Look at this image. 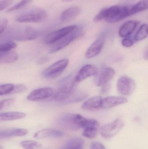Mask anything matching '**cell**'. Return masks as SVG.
Instances as JSON below:
<instances>
[{
  "instance_id": "obj_1",
  "label": "cell",
  "mask_w": 148,
  "mask_h": 149,
  "mask_svg": "<svg viewBox=\"0 0 148 149\" xmlns=\"http://www.w3.org/2000/svg\"><path fill=\"white\" fill-rule=\"evenodd\" d=\"M76 82L71 75L63 79L60 82L59 87L55 92L53 98L57 102H65L75 93Z\"/></svg>"
},
{
  "instance_id": "obj_2",
  "label": "cell",
  "mask_w": 148,
  "mask_h": 149,
  "mask_svg": "<svg viewBox=\"0 0 148 149\" xmlns=\"http://www.w3.org/2000/svg\"><path fill=\"white\" fill-rule=\"evenodd\" d=\"M132 5L126 6L115 5L107 8V15L105 20L110 23H114L123 20L132 15Z\"/></svg>"
},
{
  "instance_id": "obj_3",
  "label": "cell",
  "mask_w": 148,
  "mask_h": 149,
  "mask_svg": "<svg viewBox=\"0 0 148 149\" xmlns=\"http://www.w3.org/2000/svg\"><path fill=\"white\" fill-rule=\"evenodd\" d=\"M83 34V29L81 27L76 26L75 29L61 39L52 44L49 49V53L53 54L63 49L68 45L71 42L81 36Z\"/></svg>"
},
{
  "instance_id": "obj_4",
  "label": "cell",
  "mask_w": 148,
  "mask_h": 149,
  "mask_svg": "<svg viewBox=\"0 0 148 149\" xmlns=\"http://www.w3.org/2000/svg\"><path fill=\"white\" fill-rule=\"evenodd\" d=\"M87 119L79 114H69L63 116L61 119L62 126L67 130H78L83 128Z\"/></svg>"
},
{
  "instance_id": "obj_5",
  "label": "cell",
  "mask_w": 148,
  "mask_h": 149,
  "mask_svg": "<svg viewBox=\"0 0 148 149\" xmlns=\"http://www.w3.org/2000/svg\"><path fill=\"white\" fill-rule=\"evenodd\" d=\"M47 17V12L44 10L35 8L18 16L15 21L20 23H38L45 20Z\"/></svg>"
},
{
  "instance_id": "obj_6",
  "label": "cell",
  "mask_w": 148,
  "mask_h": 149,
  "mask_svg": "<svg viewBox=\"0 0 148 149\" xmlns=\"http://www.w3.org/2000/svg\"><path fill=\"white\" fill-rule=\"evenodd\" d=\"M124 126L123 121L118 118L109 123L104 124L100 128L99 131L103 138L110 139L117 134Z\"/></svg>"
},
{
  "instance_id": "obj_7",
  "label": "cell",
  "mask_w": 148,
  "mask_h": 149,
  "mask_svg": "<svg viewBox=\"0 0 148 149\" xmlns=\"http://www.w3.org/2000/svg\"><path fill=\"white\" fill-rule=\"evenodd\" d=\"M69 60L67 58L61 59L48 67L43 71L42 75L46 79H54L59 76L64 71L68 65Z\"/></svg>"
},
{
  "instance_id": "obj_8",
  "label": "cell",
  "mask_w": 148,
  "mask_h": 149,
  "mask_svg": "<svg viewBox=\"0 0 148 149\" xmlns=\"http://www.w3.org/2000/svg\"><path fill=\"white\" fill-rule=\"evenodd\" d=\"M116 87L122 95L129 96L132 94L135 89V82L132 78L127 76H122L117 80Z\"/></svg>"
},
{
  "instance_id": "obj_9",
  "label": "cell",
  "mask_w": 148,
  "mask_h": 149,
  "mask_svg": "<svg viewBox=\"0 0 148 149\" xmlns=\"http://www.w3.org/2000/svg\"><path fill=\"white\" fill-rule=\"evenodd\" d=\"M54 89L50 87H44L35 89L27 96V100L30 101H40L48 99L54 94Z\"/></svg>"
},
{
  "instance_id": "obj_10",
  "label": "cell",
  "mask_w": 148,
  "mask_h": 149,
  "mask_svg": "<svg viewBox=\"0 0 148 149\" xmlns=\"http://www.w3.org/2000/svg\"><path fill=\"white\" fill-rule=\"evenodd\" d=\"M77 26L71 25L53 31L48 35L44 39V42L46 44H52L71 32Z\"/></svg>"
},
{
  "instance_id": "obj_11",
  "label": "cell",
  "mask_w": 148,
  "mask_h": 149,
  "mask_svg": "<svg viewBox=\"0 0 148 149\" xmlns=\"http://www.w3.org/2000/svg\"><path fill=\"white\" fill-rule=\"evenodd\" d=\"M100 123L94 119H87V123L83 127V135L89 139L95 138L100 129Z\"/></svg>"
},
{
  "instance_id": "obj_12",
  "label": "cell",
  "mask_w": 148,
  "mask_h": 149,
  "mask_svg": "<svg viewBox=\"0 0 148 149\" xmlns=\"http://www.w3.org/2000/svg\"><path fill=\"white\" fill-rule=\"evenodd\" d=\"M98 74L97 67L92 65L87 64L83 66L78 72L75 77V81L76 83L81 82L87 78Z\"/></svg>"
},
{
  "instance_id": "obj_13",
  "label": "cell",
  "mask_w": 148,
  "mask_h": 149,
  "mask_svg": "<svg viewBox=\"0 0 148 149\" xmlns=\"http://www.w3.org/2000/svg\"><path fill=\"white\" fill-rule=\"evenodd\" d=\"M37 37V33L35 31L31 29H22L18 31L11 35V38L20 41H29L36 39Z\"/></svg>"
},
{
  "instance_id": "obj_14",
  "label": "cell",
  "mask_w": 148,
  "mask_h": 149,
  "mask_svg": "<svg viewBox=\"0 0 148 149\" xmlns=\"http://www.w3.org/2000/svg\"><path fill=\"white\" fill-rule=\"evenodd\" d=\"M127 102V99L124 96H108L103 99L101 108L105 109H110Z\"/></svg>"
},
{
  "instance_id": "obj_15",
  "label": "cell",
  "mask_w": 148,
  "mask_h": 149,
  "mask_svg": "<svg viewBox=\"0 0 148 149\" xmlns=\"http://www.w3.org/2000/svg\"><path fill=\"white\" fill-rule=\"evenodd\" d=\"M115 71L111 67H107L101 72L96 79L95 82L98 87H102L114 78Z\"/></svg>"
},
{
  "instance_id": "obj_16",
  "label": "cell",
  "mask_w": 148,
  "mask_h": 149,
  "mask_svg": "<svg viewBox=\"0 0 148 149\" xmlns=\"http://www.w3.org/2000/svg\"><path fill=\"white\" fill-rule=\"evenodd\" d=\"M63 132L57 130L43 129L36 132L34 134V137L38 140L45 138H59L62 137Z\"/></svg>"
},
{
  "instance_id": "obj_17",
  "label": "cell",
  "mask_w": 148,
  "mask_h": 149,
  "mask_svg": "<svg viewBox=\"0 0 148 149\" xmlns=\"http://www.w3.org/2000/svg\"><path fill=\"white\" fill-rule=\"evenodd\" d=\"M104 43V39L103 38H100L96 39L90 47L88 49L85 54L86 58H93L100 54Z\"/></svg>"
},
{
  "instance_id": "obj_18",
  "label": "cell",
  "mask_w": 148,
  "mask_h": 149,
  "mask_svg": "<svg viewBox=\"0 0 148 149\" xmlns=\"http://www.w3.org/2000/svg\"><path fill=\"white\" fill-rule=\"evenodd\" d=\"M102 98L100 96L91 97L82 105L81 109L88 111H96L101 108Z\"/></svg>"
},
{
  "instance_id": "obj_19",
  "label": "cell",
  "mask_w": 148,
  "mask_h": 149,
  "mask_svg": "<svg viewBox=\"0 0 148 149\" xmlns=\"http://www.w3.org/2000/svg\"><path fill=\"white\" fill-rule=\"evenodd\" d=\"M138 24V22L134 20L126 22L120 28L119 31V36L123 38L129 36L134 31Z\"/></svg>"
},
{
  "instance_id": "obj_20",
  "label": "cell",
  "mask_w": 148,
  "mask_h": 149,
  "mask_svg": "<svg viewBox=\"0 0 148 149\" xmlns=\"http://www.w3.org/2000/svg\"><path fill=\"white\" fill-rule=\"evenodd\" d=\"M28 133V130L25 129L13 128L5 130L0 131V139L24 136Z\"/></svg>"
},
{
  "instance_id": "obj_21",
  "label": "cell",
  "mask_w": 148,
  "mask_h": 149,
  "mask_svg": "<svg viewBox=\"0 0 148 149\" xmlns=\"http://www.w3.org/2000/svg\"><path fill=\"white\" fill-rule=\"evenodd\" d=\"M81 12L80 8L77 7H72L64 10L61 15V21L69 22L76 18Z\"/></svg>"
},
{
  "instance_id": "obj_22",
  "label": "cell",
  "mask_w": 148,
  "mask_h": 149,
  "mask_svg": "<svg viewBox=\"0 0 148 149\" xmlns=\"http://www.w3.org/2000/svg\"><path fill=\"white\" fill-rule=\"evenodd\" d=\"M26 114L18 112H10L0 113V121L15 120L25 118Z\"/></svg>"
},
{
  "instance_id": "obj_23",
  "label": "cell",
  "mask_w": 148,
  "mask_h": 149,
  "mask_svg": "<svg viewBox=\"0 0 148 149\" xmlns=\"http://www.w3.org/2000/svg\"><path fill=\"white\" fill-rule=\"evenodd\" d=\"M18 58V55L15 52H0V64L14 63Z\"/></svg>"
},
{
  "instance_id": "obj_24",
  "label": "cell",
  "mask_w": 148,
  "mask_h": 149,
  "mask_svg": "<svg viewBox=\"0 0 148 149\" xmlns=\"http://www.w3.org/2000/svg\"><path fill=\"white\" fill-rule=\"evenodd\" d=\"M84 141L80 137H74L68 141L65 146L67 149H83Z\"/></svg>"
},
{
  "instance_id": "obj_25",
  "label": "cell",
  "mask_w": 148,
  "mask_h": 149,
  "mask_svg": "<svg viewBox=\"0 0 148 149\" xmlns=\"http://www.w3.org/2000/svg\"><path fill=\"white\" fill-rule=\"evenodd\" d=\"M148 8V0H141L136 4H132L133 15L146 10Z\"/></svg>"
},
{
  "instance_id": "obj_26",
  "label": "cell",
  "mask_w": 148,
  "mask_h": 149,
  "mask_svg": "<svg viewBox=\"0 0 148 149\" xmlns=\"http://www.w3.org/2000/svg\"><path fill=\"white\" fill-rule=\"evenodd\" d=\"M148 25L146 24H142L137 32L136 34L134 37L135 41L136 42L143 40L147 37Z\"/></svg>"
},
{
  "instance_id": "obj_27",
  "label": "cell",
  "mask_w": 148,
  "mask_h": 149,
  "mask_svg": "<svg viewBox=\"0 0 148 149\" xmlns=\"http://www.w3.org/2000/svg\"><path fill=\"white\" fill-rule=\"evenodd\" d=\"M21 145L24 149H42L43 147L39 143L34 141L27 140L21 142Z\"/></svg>"
},
{
  "instance_id": "obj_28",
  "label": "cell",
  "mask_w": 148,
  "mask_h": 149,
  "mask_svg": "<svg viewBox=\"0 0 148 149\" xmlns=\"http://www.w3.org/2000/svg\"><path fill=\"white\" fill-rule=\"evenodd\" d=\"M17 45L12 41H8L0 44V52L10 51L16 48Z\"/></svg>"
},
{
  "instance_id": "obj_29",
  "label": "cell",
  "mask_w": 148,
  "mask_h": 149,
  "mask_svg": "<svg viewBox=\"0 0 148 149\" xmlns=\"http://www.w3.org/2000/svg\"><path fill=\"white\" fill-rule=\"evenodd\" d=\"M14 85L12 84H5L0 85V95L11 94Z\"/></svg>"
},
{
  "instance_id": "obj_30",
  "label": "cell",
  "mask_w": 148,
  "mask_h": 149,
  "mask_svg": "<svg viewBox=\"0 0 148 149\" xmlns=\"http://www.w3.org/2000/svg\"><path fill=\"white\" fill-rule=\"evenodd\" d=\"M33 1V0H21V1L18 3L17 4H16L13 7H11L10 8L8 9L7 10V13H10V12H11L12 11L20 9L25 7L26 5L29 4L31 2Z\"/></svg>"
},
{
  "instance_id": "obj_31",
  "label": "cell",
  "mask_w": 148,
  "mask_h": 149,
  "mask_svg": "<svg viewBox=\"0 0 148 149\" xmlns=\"http://www.w3.org/2000/svg\"><path fill=\"white\" fill-rule=\"evenodd\" d=\"M107 8H104L100 11V12L96 16L94 19L95 22H101L103 19H105L107 15Z\"/></svg>"
},
{
  "instance_id": "obj_32",
  "label": "cell",
  "mask_w": 148,
  "mask_h": 149,
  "mask_svg": "<svg viewBox=\"0 0 148 149\" xmlns=\"http://www.w3.org/2000/svg\"><path fill=\"white\" fill-rule=\"evenodd\" d=\"M14 100V99H7L0 101V110L5 107H9L13 104Z\"/></svg>"
},
{
  "instance_id": "obj_33",
  "label": "cell",
  "mask_w": 148,
  "mask_h": 149,
  "mask_svg": "<svg viewBox=\"0 0 148 149\" xmlns=\"http://www.w3.org/2000/svg\"><path fill=\"white\" fill-rule=\"evenodd\" d=\"M27 89V87L26 86L23 85H14V89L11 93L12 94L18 93H21V92L25 91Z\"/></svg>"
},
{
  "instance_id": "obj_34",
  "label": "cell",
  "mask_w": 148,
  "mask_h": 149,
  "mask_svg": "<svg viewBox=\"0 0 148 149\" xmlns=\"http://www.w3.org/2000/svg\"><path fill=\"white\" fill-rule=\"evenodd\" d=\"M13 2H14V0L0 1V11L8 7L11 3H13Z\"/></svg>"
},
{
  "instance_id": "obj_35",
  "label": "cell",
  "mask_w": 148,
  "mask_h": 149,
  "mask_svg": "<svg viewBox=\"0 0 148 149\" xmlns=\"http://www.w3.org/2000/svg\"><path fill=\"white\" fill-rule=\"evenodd\" d=\"M8 23V20L6 18H2L0 20V35L5 30Z\"/></svg>"
},
{
  "instance_id": "obj_36",
  "label": "cell",
  "mask_w": 148,
  "mask_h": 149,
  "mask_svg": "<svg viewBox=\"0 0 148 149\" xmlns=\"http://www.w3.org/2000/svg\"><path fill=\"white\" fill-rule=\"evenodd\" d=\"M111 89V85L110 84L107 83L106 85L103 86L101 90V93L103 95H106L109 93Z\"/></svg>"
},
{
  "instance_id": "obj_37",
  "label": "cell",
  "mask_w": 148,
  "mask_h": 149,
  "mask_svg": "<svg viewBox=\"0 0 148 149\" xmlns=\"http://www.w3.org/2000/svg\"><path fill=\"white\" fill-rule=\"evenodd\" d=\"M90 149H106L103 144L100 142H94L91 144Z\"/></svg>"
},
{
  "instance_id": "obj_38",
  "label": "cell",
  "mask_w": 148,
  "mask_h": 149,
  "mask_svg": "<svg viewBox=\"0 0 148 149\" xmlns=\"http://www.w3.org/2000/svg\"><path fill=\"white\" fill-rule=\"evenodd\" d=\"M122 44L124 47H126V48H129L133 45L134 42L131 39H129V38H125L123 40Z\"/></svg>"
},
{
  "instance_id": "obj_39",
  "label": "cell",
  "mask_w": 148,
  "mask_h": 149,
  "mask_svg": "<svg viewBox=\"0 0 148 149\" xmlns=\"http://www.w3.org/2000/svg\"><path fill=\"white\" fill-rule=\"evenodd\" d=\"M74 1V0H62V1L64 2H68L72 1Z\"/></svg>"
},
{
  "instance_id": "obj_40",
  "label": "cell",
  "mask_w": 148,
  "mask_h": 149,
  "mask_svg": "<svg viewBox=\"0 0 148 149\" xmlns=\"http://www.w3.org/2000/svg\"><path fill=\"white\" fill-rule=\"evenodd\" d=\"M0 149H3V147H2V146L0 145Z\"/></svg>"
},
{
  "instance_id": "obj_41",
  "label": "cell",
  "mask_w": 148,
  "mask_h": 149,
  "mask_svg": "<svg viewBox=\"0 0 148 149\" xmlns=\"http://www.w3.org/2000/svg\"></svg>"
}]
</instances>
